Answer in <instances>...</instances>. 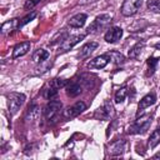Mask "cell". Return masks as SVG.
I'll return each instance as SVG.
<instances>
[{
    "instance_id": "6da1fadb",
    "label": "cell",
    "mask_w": 160,
    "mask_h": 160,
    "mask_svg": "<svg viewBox=\"0 0 160 160\" xmlns=\"http://www.w3.org/2000/svg\"><path fill=\"white\" fill-rule=\"evenodd\" d=\"M111 21H112V18L109 14L98 15L95 18V20L88 28V32L89 34H100L101 31L109 29V25L111 24Z\"/></svg>"
},
{
    "instance_id": "7a4b0ae2",
    "label": "cell",
    "mask_w": 160,
    "mask_h": 160,
    "mask_svg": "<svg viewBox=\"0 0 160 160\" xmlns=\"http://www.w3.org/2000/svg\"><path fill=\"white\" fill-rule=\"evenodd\" d=\"M152 121V115H142L138 118L130 126H129V134H144L148 131Z\"/></svg>"
},
{
    "instance_id": "3957f363",
    "label": "cell",
    "mask_w": 160,
    "mask_h": 160,
    "mask_svg": "<svg viewBox=\"0 0 160 160\" xmlns=\"http://www.w3.org/2000/svg\"><path fill=\"white\" fill-rule=\"evenodd\" d=\"M61 108H62V104H61L60 100L54 99V100H50V101L48 102V105H46L45 109H44V115H45L48 122L52 124V122H55V121L58 120V118H59V115H60Z\"/></svg>"
},
{
    "instance_id": "277c9868",
    "label": "cell",
    "mask_w": 160,
    "mask_h": 160,
    "mask_svg": "<svg viewBox=\"0 0 160 160\" xmlns=\"http://www.w3.org/2000/svg\"><path fill=\"white\" fill-rule=\"evenodd\" d=\"M8 98V108H9V112L11 115H15L19 109L22 106V104L25 102L26 96L22 92H10L6 95Z\"/></svg>"
},
{
    "instance_id": "5b68a950",
    "label": "cell",
    "mask_w": 160,
    "mask_h": 160,
    "mask_svg": "<svg viewBox=\"0 0 160 160\" xmlns=\"http://www.w3.org/2000/svg\"><path fill=\"white\" fill-rule=\"evenodd\" d=\"M115 116V109L110 100H105L104 104L95 111V118L100 120H109Z\"/></svg>"
},
{
    "instance_id": "8992f818",
    "label": "cell",
    "mask_w": 160,
    "mask_h": 160,
    "mask_svg": "<svg viewBox=\"0 0 160 160\" xmlns=\"http://www.w3.org/2000/svg\"><path fill=\"white\" fill-rule=\"evenodd\" d=\"M141 4L142 0H124L120 11L124 16H132L140 10Z\"/></svg>"
},
{
    "instance_id": "52a82bcc",
    "label": "cell",
    "mask_w": 160,
    "mask_h": 160,
    "mask_svg": "<svg viewBox=\"0 0 160 160\" xmlns=\"http://www.w3.org/2000/svg\"><path fill=\"white\" fill-rule=\"evenodd\" d=\"M85 38L84 34H80V35H69L59 46L58 49V54H64V52H68L69 50H71L76 44H79L82 39Z\"/></svg>"
},
{
    "instance_id": "ba28073f",
    "label": "cell",
    "mask_w": 160,
    "mask_h": 160,
    "mask_svg": "<svg viewBox=\"0 0 160 160\" xmlns=\"http://www.w3.org/2000/svg\"><path fill=\"white\" fill-rule=\"evenodd\" d=\"M86 109V104L84 101H76L74 105L68 106L64 111H62V116L65 119H72L78 115H80L84 110Z\"/></svg>"
},
{
    "instance_id": "9c48e42d",
    "label": "cell",
    "mask_w": 160,
    "mask_h": 160,
    "mask_svg": "<svg viewBox=\"0 0 160 160\" xmlns=\"http://www.w3.org/2000/svg\"><path fill=\"white\" fill-rule=\"evenodd\" d=\"M122 36V29L119 28V26H112V28H109L108 31L105 32V41L109 42V44H115L118 42Z\"/></svg>"
},
{
    "instance_id": "30bf717a",
    "label": "cell",
    "mask_w": 160,
    "mask_h": 160,
    "mask_svg": "<svg viewBox=\"0 0 160 160\" xmlns=\"http://www.w3.org/2000/svg\"><path fill=\"white\" fill-rule=\"evenodd\" d=\"M110 58L108 54H104V55H99L96 58H94L92 60H90V62L88 64V66L90 69H102L105 68L109 62H110Z\"/></svg>"
},
{
    "instance_id": "8fae6325",
    "label": "cell",
    "mask_w": 160,
    "mask_h": 160,
    "mask_svg": "<svg viewBox=\"0 0 160 160\" xmlns=\"http://www.w3.org/2000/svg\"><path fill=\"white\" fill-rule=\"evenodd\" d=\"M98 42H95V41H90V42H86V44H84L81 48H80V50H79V54H78V58L79 59H86V58H89L96 49H98Z\"/></svg>"
},
{
    "instance_id": "7c38bea8",
    "label": "cell",
    "mask_w": 160,
    "mask_h": 160,
    "mask_svg": "<svg viewBox=\"0 0 160 160\" xmlns=\"http://www.w3.org/2000/svg\"><path fill=\"white\" fill-rule=\"evenodd\" d=\"M125 146H126V141L124 139L115 140L109 145V154L110 155H121L125 151Z\"/></svg>"
},
{
    "instance_id": "4fadbf2b",
    "label": "cell",
    "mask_w": 160,
    "mask_h": 160,
    "mask_svg": "<svg viewBox=\"0 0 160 160\" xmlns=\"http://www.w3.org/2000/svg\"><path fill=\"white\" fill-rule=\"evenodd\" d=\"M155 101H156V95H155V92L146 94V95H145L144 98H141V100L139 101V105H138V110H139V112L142 111V110H145L146 108L154 105Z\"/></svg>"
},
{
    "instance_id": "5bb4252c",
    "label": "cell",
    "mask_w": 160,
    "mask_h": 160,
    "mask_svg": "<svg viewBox=\"0 0 160 160\" xmlns=\"http://www.w3.org/2000/svg\"><path fill=\"white\" fill-rule=\"evenodd\" d=\"M30 46H31L30 41H24V42L18 44L12 50V59H18V58L24 56L25 54H28L29 50H30Z\"/></svg>"
},
{
    "instance_id": "9a60e30c",
    "label": "cell",
    "mask_w": 160,
    "mask_h": 160,
    "mask_svg": "<svg viewBox=\"0 0 160 160\" xmlns=\"http://www.w3.org/2000/svg\"><path fill=\"white\" fill-rule=\"evenodd\" d=\"M86 19H88V15H86V14L80 12V14L74 15V16L69 20V22H68V24H69V26H71V28L79 29V28H82V26L85 25Z\"/></svg>"
},
{
    "instance_id": "2e32d148",
    "label": "cell",
    "mask_w": 160,
    "mask_h": 160,
    "mask_svg": "<svg viewBox=\"0 0 160 160\" xmlns=\"http://www.w3.org/2000/svg\"><path fill=\"white\" fill-rule=\"evenodd\" d=\"M81 92H82V86H81L80 82H78V81H71V82L68 84V86H66V94H68V96L75 98V96L80 95Z\"/></svg>"
},
{
    "instance_id": "e0dca14e",
    "label": "cell",
    "mask_w": 160,
    "mask_h": 160,
    "mask_svg": "<svg viewBox=\"0 0 160 160\" xmlns=\"http://www.w3.org/2000/svg\"><path fill=\"white\" fill-rule=\"evenodd\" d=\"M39 115H40V108H39L36 104H31V105L29 106L28 111H26V115H25V120H26V121H30V122H32V121L38 120Z\"/></svg>"
},
{
    "instance_id": "ac0fdd59",
    "label": "cell",
    "mask_w": 160,
    "mask_h": 160,
    "mask_svg": "<svg viewBox=\"0 0 160 160\" xmlns=\"http://www.w3.org/2000/svg\"><path fill=\"white\" fill-rule=\"evenodd\" d=\"M58 90H59V88L51 81V84H49V85L44 89L42 95H44V98L48 99V100H54V99H56V96H58V92H59Z\"/></svg>"
},
{
    "instance_id": "d6986e66",
    "label": "cell",
    "mask_w": 160,
    "mask_h": 160,
    "mask_svg": "<svg viewBox=\"0 0 160 160\" xmlns=\"http://www.w3.org/2000/svg\"><path fill=\"white\" fill-rule=\"evenodd\" d=\"M19 19H10L8 21H5L2 25H1V32L2 34H6V32H10V31H14L16 29H19Z\"/></svg>"
},
{
    "instance_id": "ffe728a7",
    "label": "cell",
    "mask_w": 160,
    "mask_h": 160,
    "mask_svg": "<svg viewBox=\"0 0 160 160\" xmlns=\"http://www.w3.org/2000/svg\"><path fill=\"white\" fill-rule=\"evenodd\" d=\"M144 48H145V42L144 41H139V42H136L130 50H129V58L130 59H138L139 56H140V54H141V51L144 50Z\"/></svg>"
},
{
    "instance_id": "44dd1931",
    "label": "cell",
    "mask_w": 160,
    "mask_h": 160,
    "mask_svg": "<svg viewBox=\"0 0 160 160\" xmlns=\"http://www.w3.org/2000/svg\"><path fill=\"white\" fill-rule=\"evenodd\" d=\"M31 58H32V60H34L35 62H42V61L48 60L49 52H48L46 50H44V49H38V50H35V51L32 52Z\"/></svg>"
},
{
    "instance_id": "7402d4cb",
    "label": "cell",
    "mask_w": 160,
    "mask_h": 160,
    "mask_svg": "<svg viewBox=\"0 0 160 160\" xmlns=\"http://www.w3.org/2000/svg\"><path fill=\"white\" fill-rule=\"evenodd\" d=\"M108 55H109V58H110V60L112 61V62H115V64H122L124 61H125V58H124V55L121 54V52H119V51H115V50H111V51H109V52H106Z\"/></svg>"
},
{
    "instance_id": "603a6c76",
    "label": "cell",
    "mask_w": 160,
    "mask_h": 160,
    "mask_svg": "<svg viewBox=\"0 0 160 160\" xmlns=\"http://www.w3.org/2000/svg\"><path fill=\"white\" fill-rule=\"evenodd\" d=\"M159 142H160V128L155 129V130L151 132V135H150V138H149V146H150L151 149H154Z\"/></svg>"
},
{
    "instance_id": "cb8c5ba5",
    "label": "cell",
    "mask_w": 160,
    "mask_h": 160,
    "mask_svg": "<svg viewBox=\"0 0 160 160\" xmlns=\"http://www.w3.org/2000/svg\"><path fill=\"white\" fill-rule=\"evenodd\" d=\"M68 36H69V34H68L66 30H60V31H58V32L52 36V39H51V41H50V45H55V44H58V42H62Z\"/></svg>"
},
{
    "instance_id": "d4e9b609",
    "label": "cell",
    "mask_w": 160,
    "mask_h": 160,
    "mask_svg": "<svg viewBox=\"0 0 160 160\" xmlns=\"http://www.w3.org/2000/svg\"><path fill=\"white\" fill-rule=\"evenodd\" d=\"M148 10L155 14H160V0H149L148 1Z\"/></svg>"
},
{
    "instance_id": "484cf974",
    "label": "cell",
    "mask_w": 160,
    "mask_h": 160,
    "mask_svg": "<svg viewBox=\"0 0 160 160\" xmlns=\"http://www.w3.org/2000/svg\"><path fill=\"white\" fill-rule=\"evenodd\" d=\"M126 94H128V89L125 86L124 88H120L116 91V94H115V102H118V104L122 102L125 100V98H126Z\"/></svg>"
},
{
    "instance_id": "4316f807",
    "label": "cell",
    "mask_w": 160,
    "mask_h": 160,
    "mask_svg": "<svg viewBox=\"0 0 160 160\" xmlns=\"http://www.w3.org/2000/svg\"><path fill=\"white\" fill-rule=\"evenodd\" d=\"M158 62H159V59H158V58L151 56V58L148 59V61H146V64H148V66H149V72H148V75H152V74H154Z\"/></svg>"
},
{
    "instance_id": "83f0119b",
    "label": "cell",
    "mask_w": 160,
    "mask_h": 160,
    "mask_svg": "<svg viewBox=\"0 0 160 160\" xmlns=\"http://www.w3.org/2000/svg\"><path fill=\"white\" fill-rule=\"evenodd\" d=\"M35 16H36V12H35V11H32V12H31V14H29V15H26V16H25V18H24V19L20 21V24H19V29H20V28H22L25 24L30 22V21H31V20H32Z\"/></svg>"
},
{
    "instance_id": "f1b7e54d",
    "label": "cell",
    "mask_w": 160,
    "mask_h": 160,
    "mask_svg": "<svg viewBox=\"0 0 160 160\" xmlns=\"http://www.w3.org/2000/svg\"><path fill=\"white\" fill-rule=\"evenodd\" d=\"M52 82L60 89V88H64V86H66L68 85V80L66 79H62V78H58V79H54L52 80Z\"/></svg>"
},
{
    "instance_id": "f546056e",
    "label": "cell",
    "mask_w": 160,
    "mask_h": 160,
    "mask_svg": "<svg viewBox=\"0 0 160 160\" xmlns=\"http://www.w3.org/2000/svg\"><path fill=\"white\" fill-rule=\"evenodd\" d=\"M40 1H41V0H26V1H25V4H24V8H25L26 10L32 9V8H34V6H36Z\"/></svg>"
},
{
    "instance_id": "4dcf8cb0",
    "label": "cell",
    "mask_w": 160,
    "mask_h": 160,
    "mask_svg": "<svg viewBox=\"0 0 160 160\" xmlns=\"http://www.w3.org/2000/svg\"><path fill=\"white\" fill-rule=\"evenodd\" d=\"M95 1H98V0H79V4L80 5H88V4H92Z\"/></svg>"
},
{
    "instance_id": "1f68e13d",
    "label": "cell",
    "mask_w": 160,
    "mask_h": 160,
    "mask_svg": "<svg viewBox=\"0 0 160 160\" xmlns=\"http://www.w3.org/2000/svg\"><path fill=\"white\" fill-rule=\"evenodd\" d=\"M154 159H160V151H159V152H156V154L154 155Z\"/></svg>"
}]
</instances>
